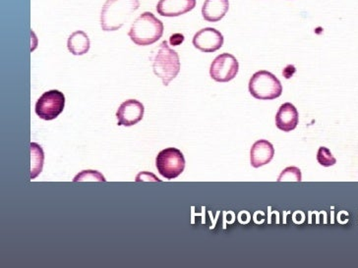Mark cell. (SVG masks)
Masks as SVG:
<instances>
[{
  "label": "cell",
  "instance_id": "cell-1",
  "mask_svg": "<svg viewBox=\"0 0 358 268\" xmlns=\"http://www.w3.org/2000/svg\"><path fill=\"white\" fill-rule=\"evenodd\" d=\"M139 7V0H107L100 13L102 29L105 32L120 29Z\"/></svg>",
  "mask_w": 358,
  "mask_h": 268
},
{
  "label": "cell",
  "instance_id": "cell-2",
  "mask_svg": "<svg viewBox=\"0 0 358 268\" xmlns=\"http://www.w3.org/2000/svg\"><path fill=\"white\" fill-rule=\"evenodd\" d=\"M163 24L153 13L144 12L133 23L128 36L140 46H151L163 37Z\"/></svg>",
  "mask_w": 358,
  "mask_h": 268
},
{
  "label": "cell",
  "instance_id": "cell-3",
  "mask_svg": "<svg viewBox=\"0 0 358 268\" xmlns=\"http://www.w3.org/2000/svg\"><path fill=\"white\" fill-rule=\"evenodd\" d=\"M154 75L160 78L163 84L168 87L180 71L179 55L168 46V42H163L156 53L153 62Z\"/></svg>",
  "mask_w": 358,
  "mask_h": 268
},
{
  "label": "cell",
  "instance_id": "cell-4",
  "mask_svg": "<svg viewBox=\"0 0 358 268\" xmlns=\"http://www.w3.org/2000/svg\"><path fill=\"white\" fill-rule=\"evenodd\" d=\"M249 91L257 100H273L282 96L283 86L272 73L261 70L250 79Z\"/></svg>",
  "mask_w": 358,
  "mask_h": 268
},
{
  "label": "cell",
  "instance_id": "cell-5",
  "mask_svg": "<svg viewBox=\"0 0 358 268\" xmlns=\"http://www.w3.org/2000/svg\"><path fill=\"white\" fill-rule=\"evenodd\" d=\"M156 169L163 177L172 180L179 177L186 169V157L179 150L168 148L159 152L156 159Z\"/></svg>",
  "mask_w": 358,
  "mask_h": 268
},
{
  "label": "cell",
  "instance_id": "cell-6",
  "mask_svg": "<svg viewBox=\"0 0 358 268\" xmlns=\"http://www.w3.org/2000/svg\"><path fill=\"white\" fill-rule=\"evenodd\" d=\"M65 107V96L57 89L46 91L37 100L35 111L39 118L51 121L62 114Z\"/></svg>",
  "mask_w": 358,
  "mask_h": 268
},
{
  "label": "cell",
  "instance_id": "cell-7",
  "mask_svg": "<svg viewBox=\"0 0 358 268\" xmlns=\"http://www.w3.org/2000/svg\"><path fill=\"white\" fill-rule=\"evenodd\" d=\"M240 70V64L231 53L220 54L210 67L211 78L220 83H226L235 79Z\"/></svg>",
  "mask_w": 358,
  "mask_h": 268
},
{
  "label": "cell",
  "instance_id": "cell-8",
  "mask_svg": "<svg viewBox=\"0 0 358 268\" xmlns=\"http://www.w3.org/2000/svg\"><path fill=\"white\" fill-rule=\"evenodd\" d=\"M145 107L137 100H127L120 105L116 112L118 125L131 127L136 125L144 117Z\"/></svg>",
  "mask_w": 358,
  "mask_h": 268
},
{
  "label": "cell",
  "instance_id": "cell-9",
  "mask_svg": "<svg viewBox=\"0 0 358 268\" xmlns=\"http://www.w3.org/2000/svg\"><path fill=\"white\" fill-rule=\"evenodd\" d=\"M224 44V36L214 28H205L199 30L193 37V46L202 53H215Z\"/></svg>",
  "mask_w": 358,
  "mask_h": 268
},
{
  "label": "cell",
  "instance_id": "cell-10",
  "mask_svg": "<svg viewBox=\"0 0 358 268\" xmlns=\"http://www.w3.org/2000/svg\"><path fill=\"white\" fill-rule=\"evenodd\" d=\"M196 6V0H160L156 11L163 17H179L190 12Z\"/></svg>",
  "mask_w": 358,
  "mask_h": 268
},
{
  "label": "cell",
  "instance_id": "cell-11",
  "mask_svg": "<svg viewBox=\"0 0 358 268\" xmlns=\"http://www.w3.org/2000/svg\"><path fill=\"white\" fill-rule=\"evenodd\" d=\"M275 149L272 143L266 140H259L254 143L250 150V162L254 168L266 166L273 161Z\"/></svg>",
  "mask_w": 358,
  "mask_h": 268
},
{
  "label": "cell",
  "instance_id": "cell-12",
  "mask_svg": "<svg viewBox=\"0 0 358 268\" xmlns=\"http://www.w3.org/2000/svg\"><path fill=\"white\" fill-rule=\"evenodd\" d=\"M299 115L296 107L292 103L285 102L278 108L276 115V125L280 130L290 132L298 125Z\"/></svg>",
  "mask_w": 358,
  "mask_h": 268
},
{
  "label": "cell",
  "instance_id": "cell-13",
  "mask_svg": "<svg viewBox=\"0 0 358 268\" xmlns=\"http://www.w3.org/2000/svg\"><path fill=\"white\" fill-rule=\"evenodd\" d=\"M229 9V0H205L202 15L208 22H219L226 16Z\"/></svg>",
  "mask_w": 358,
  "mask_h": 268
},
{
  "label": "cell",
  "instance_id": "cell-14",
  "mask_svg": "<svg viewBox=\"0 0 358 268\" xmlns=\"http://www.w3.org/2000/svg\"><path fill=\"white\" fill-rule=\"evenodd\" d=\"M91 42L88 35L83 30H77L71 34L67 41V48L73 55L80 56L88 53Z\"/></svg>",
  "mask_w": 358,
  "mask_h": 268
},
{
  "label": "cell",
  "instance_id": "cell-15",
  "mask_svg": "<svg viewBox=\"0 0 358 268\" xmlns=\"http://www.w3.org/2000/svg\"><path fill=\"white\" fill-rule=\"evenodd\" d=\"M31 179L34 180L43 170L44 154V150L36 143H31Z\"/></svg>",
  "mask_w": 358,
  "mask_h": 268
},
{
  "label": "cell",
  "instance_id": "cell-16",
  "mask_svg": "<svg viewBox=\"0 0 358 268\" xmlns=\"http://www.w3.org/2000/svg\"><path fill=\"white\" fill-rule=\"evenodd\" d=\"M83 181H99V182H105V178L100 171L84 170L81 171L78 175L75 176L73 178V182H83Z\"/></svg>",
  "mask_w": 358,
  "mask_h": 268
},
{
  "label": "cell",
  "instance_id": "cell-17",
  "mask_svg": "<svg viewBox=\"0 0 358 268\" xmlns=\"http://www.w3.org/2000/svg\"><path fill=\"white\" fill-rule=\"evenodd\" d=\"M317 161L319 162L320 166L330 167L336 164L337 159L332 154L331 150L328 148L321 147L318 150Z\"/></svg>",
  "mask_w": 358,
  "mask_h": 268
},
{
  "label": "cell",
  "instance_id": "cell-18",
  "mask_svg": "<svg viewBox=\"0 0 358 268\" xmlns=\"http://www.w3.org/2000/svg\"><path fill=\"white\" fill-rule=\"evenodd\" d=\"M278 182L283 181H296L301 182V171L297 167L290 166L282 171L280 177L278 178Z\"/></svg>",
  "mask_w": 358,
  "mask_h": 268
},
{
  "label": "cell",
  "instance_id": "cell-19",
  "mask_svg": "<svg viewBox=\"0 0 358 268\" xmlns=\"http://www.w3.org/2000/svg\"><path fill=\"white\" fill-rule=\"evenodd\" d=\"M156 181V182H161L160 179L156 177L151 172H141L136 177V182H142V181Z\"/></svg>",
  "mask_w": 358,
  "mask_h": 268
},
{
  "label": "cell",
  "instance_id": "cell-20",
  "mask_svg": "<svg viewBox=\"0 0 358 268\" xmlns=\"http://www.w3.org/2000/svg\"><path fill=\"white\" fill-rule=\"evenodd\" d=\"M184 41V35L181 34H174L170 37V42L172 46H179L180 44H182Z\"/></svg>",
  "mask_w": 358,
  "mask_h": 268
},
{
  "label": "cell",
  "instance_id": "cell-21",
  "mask_svg": "<svg viewBox=\"0 0 358 268\" xmlns=\"http://www.w3.org/2000/svg\"><path fill=\"white\" fill-rule=\"evenodd\" d=\"M294 73H296V68H294V66L289 65L287 66V67L285 68V69H284L283 75H284V76L287 78V79H289V78L292 77V75L294 74Z\"/></svg>",
  "mask_w": 358,
  "mask_h": 268
}]
</instances>
